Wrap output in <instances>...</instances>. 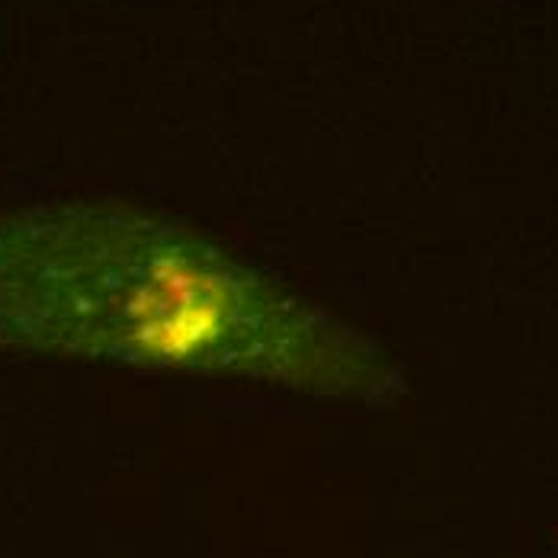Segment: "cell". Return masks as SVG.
<instances>
[{
  "instance_id": "1",
  "label": "cell",
  "mask_w": 558,
  "mask_h": 558,
  "mask_svg": "<svg viewBox=\"0 0 558 558\" xmlns=\"http://www.w3.org/2000/svg\"><path fill=\"white\" fill-rule=\"evenodd\" d=\"M0 347L366 404L401 389L360 328L206 234L119 206L0 213Z\"/></svg>"
}]
</instances>
